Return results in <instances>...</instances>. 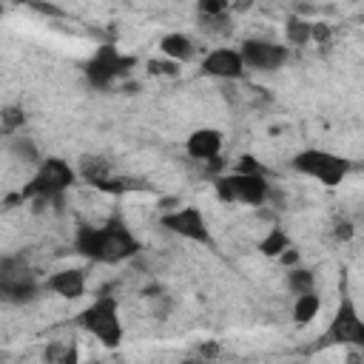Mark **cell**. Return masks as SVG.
Instances as JSON below:
<instances>
[{"mask_svg": "<svg viewBox=\"0 0 364 364\" xmlns=\"http://www.w3.org/2000/svg\"><path fill=\"white\" fill-rule=\"evenodd\" d=\"M74 250L100 264H119L139 250V242L125 222L111 219L102 228L82 225L74 236Z\"/></svg>", "mask_w": 364, "mask_h": 364, "instance_id": "1", "label": "cell"}, {"mask_svg": "<svg viewBox=\"0 0 364 364\" xmlns=\"http://www.w3.org/2000/svg\"><path fill=\"white\" fill-rule=\"evenodd\" d=\"M77 173L65 159L48 156L40 162V168L34 171V176L28 179V185L23 188V199H40V202H51L60 199L71 185H74Z\"/></svg>", "mask_w": 364, "mask_h": 364, "instance_id": "2", "label": "cell"}, {"mask_svg": "<svg viewBox=\"0 0 364 364\" xmlns=\"http://www.w3.org/2000/svg\"><path fill=\"white\" fill-rule=\"evenodd\" d=\"M80 324H82L85 333H91L105 347H117L122 341V318H119V304H117L114 296L94 299L80 313Z\"/></svg>", "mask_w": 364, "mask_h": 364, "instance_id": "3", "label": "cell"}, {"mask_svg": "<svg viewBox=\"0 0 364 364\" xmlns=\"http://www.w3.org/2000/svg\"><path fill=\"white\" fill-rule=\"evenodd\" d=\"M43 282L37 279L34 267L20 259V256H6L0 259V301L23 304L31 301L40 293Z\"/></svg>", "mask_w": 364, "mask_h": 364, "instance_id": "4", "label": "cell"}, {"mask_svg": "<svg viewBox=\"0 0 364 364\" xmlns=\"http://www.w3.org/2000/svg\"><path fill=\"white\" fill-rule=\"evenodd\" d=\"M293 171L310 176V179H318L321 185L327 188H336L344 182V176L350 173V159L333 154V151H321V148H304L293 156Z\"/></svg>", "mask_w": 364, "mask_h": 364, "instance_id": "5", "label": "cell"}, {"mask_svg": "<svg viewBox=\"0 0 364 364\" xmlns=\"http://www.w3.org/2000/svg\"><path fill=\"white\" fill-rule=\"evenodd\" d=\"M216 196L222 202H239V205H262L270 196V185L264 179V173H245V171H233L225 173L213 182Z\"/></svg>", "mask_w": 364, "mask_h": 364, "instance_id": "6", "label": "cell"}, {"mask_svg": "<svg viewBox=\"0 0 364 364\" xmlns=\"http://www.w3.org/2000/svg\"><path fill=\"white\" fill-rule=\"evenodd\" d=\"M134 65V57H125L119 48L114 46H100L91 60L85 63V80L94 88H108L114 80H119L128 68Z\"/></svg>", "mask_w": 364, "mask_h": 364, "instance_id": "7", "label": "cell"}, {"mask_svg": "<svg viewBox=\"0 0 364 364\" xmlns=\"http://www.w3.org/2000/svg\"><path fill=\"white\" fill-rule=\"evenodd\" d=\"M162 228L171 230L173 236H182L188 242H196V245H213L210 239V228H208V219L199 208L193 205H185V208H173L168 213H162Z\"/></svg>", "mask_w": 364, "mask_h": 364, "instance_id": "8", "label": "cell"}, {"mask_svg": "<svg viewBox=\"0 0 364 364\" xmlns=\"http://www.w3.org/2000/svg\"><path fill=\"white\" fill-rule=\"evenodd\" d=\"M324 341L353 347V350L364 347V324H361V316H358L353 299H341V304H338V310H336V316L324 333Z\"/></svg>", "mask_w": 364, "mask_h": 364, "instance_id": "9", "label": "cell"}, {"mask_svg": "<svg viewBox=\"0 0 364 364\" xmlns=\"http://www.w3.org/2000/svg\"><path fill=\"white\" fill-rule=\"evenodd\" d=\"M239 57L245 63V71H279L287 57H290V48L282 46V43H273V40H245L242 48H239Z\"/></svg>", "mask_w": 364, "mask_h": 364, "instance_id": "10", "label": "cell"}, {"mask_svg": "<svg viewBox=\"0 0 364 364\" xmlns=\"http://www.w3.org/2000/svg\"><path fill=\"white\" fill-rule=\"evenodd\" d=\"M202 71L216 80H239L245 74V63L239 57V48H213L205 54Z\"/></svg>", "mask_w": 364, "mask_h": 364, "instance_id": "11", "label": "cell"}, {"mask_svg": "<svg viewBox=\"0 0 364 364\" xmlns=\"http://www.w3.org/2000/svg\"><path fill=\"white\" fill-rule=\"evenodd\" d=\"M46 290H51L54 296L60 299H80L85 293V273L77 270V267H63L57 273H51L46 282H43Z\"/></svg>", "mask_w": 364, "mask_h": 364, "instance_id": "12", "label": "cell"}, {"mask_svg": "<svg viewBox=\"0 0 364 364\" xmlns=\"http://www.w3.org/2000/svg\"><path fill=\"white\" fill-rule=\"evenodd\" d=\"M222 131H216V128H196L188 139H185V151L193 156V159H202V162H208V159H216L219 154H222Z\"/></svg>", "mask_w": 364, "mask_h": 364, "instance_id": "13", "label": "cell"}, {"mask_svg": "<svg viewBox=\"0 0 364 364\" xmlns=\"http://www.w3.org/2000/svg\"><path fill=\"white\" fill-rule=\"evenodd\" d=\"M159 51H162L171 63H188V60L193 57L196 46H193V40H191L188 34L171 31V34H165V37L159 40Z\"/></svg>", "mask_w": 364, "mask_h": 364, "instance_id": "14", "label": "cell"}, {"mask_svg": "<svg viewBox=\"0 0 364 364\" xmlns=\"http://www.w3.org/2000/svg\"><path fill=\"white\" fill-rule=\"evenodd\" d=\"M321 310V299L316 293H304V296H296V304H293V318L299 324H307L316 318V313Z\"/></svg>", "mask_w": 364, "mask_h": 364, "instance_id": "15", "label": "cell"}, {"mask_svg": "<svg viewBox=\"0 0 364 364\" xmlns=\"http://www.w3.org/2000/svg\"><path fill=\"white\" fill-rule=\"evenodd\" d=\"M259 250H262L264 256H282L284 250H290V239H287L284 230L273 228V230H267V236L259 242Z\"/></svg>", "mask_w": 364, "mask_h": 364, "instance_id": "16", "label": "cell"}, {"mask_svg": "<svg viewBox=\"0 0 364 364\" xmlns=\"http://www.w3.org/2000/svg\"><path fill=\"white\" fill-rule=\"evenodd\" d=\"M313 284H316V276H313V270H307V267H293V270L287 273V287H290L296 296L316 293Z\"/></svg>", "mask_w": 364, "mask_h": 364, "instance_id": "17", "label": "cell"}, {"mask_svg": "<svg viewBox=\"0 0 364 364\" xmlns=\"http://www.w3.org/2000/svg\"><path fill=\"white\" fill-rule=\"evenodd\" d=\"M310 34H313V23L299 20V17H290V20H287V43L304 46V43L310 40Z\"/></svg>", "mask_w": 364, "mask_h": 364, "instance_id": "18", "label": "cell"}, {"mask_svg": "<svg viewBox=\"0 0 364 364\" xmlns=\"http://www.w3.org/2000/svg\"><path fill=\"white\" fill-rule=\"evenodd\" d=\"M23 119H26V114H23L20 108H6V111L0 114V122H3L6 131H14L17 125H23Z\"/></svg>", "mask_w": 364, "mask_h": 364, "instance_id": "19", "label": "cell"}, {"mask_svg": "<svg viewBox=\"0 0 364 364\" xmlns=\"http://www.w3.org/2000/svg\"><path fill=\"white\" fill-rule=\"evenodd\" d=\"M148 68H151V74H176V63H159V60H151L148 63Z\"/></svg>", "mask_w": 364, "mask_h": 364, "instance_id": "20", "label": "cell"}, {"mask_svg": "<svg viewBox=\"0 0 364 364\" xmlns=\"http://www.w3.org/2000/svg\"><path fill=\"white\" fill-rule=\"evenodd\" d=\"M82 364H102V361H82Z\"/></svg>", "mask_w": 364, "mask_h": 364, "instance_id": "21", "label": "cell"}]
</instances>
